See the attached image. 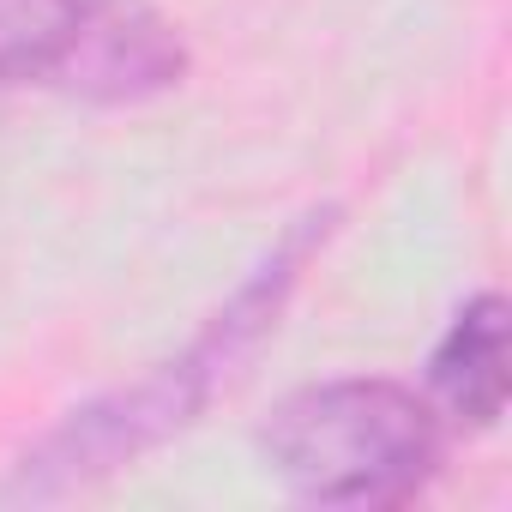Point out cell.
Here are the masks:
<instances>
[{"instance_id":"6da1fadb","label":"cell","mask_w":512,"mask_h":512,"mask_svg":"<svg viewBox=\"0 0 512 512\" xmlns=\"http://www.w3.org/2000/svg\"><path fill=\"white\" fill-rule=\"evenodd\" d=\"M332 229H338V205L302 211L260 253V260L247 266V278L199 320V332L175 356H163L139 380H127V386H115V392H103V398H91L79 410H67L13 464L7 494L13 500H61V494H79V488L127 470L133 458L157 452L163 440L187 434L205 416V404L241 374V362L278 332L284 302L296 296L302 272L314 266V253L332 241Z\"/></svg>"},{"instance_id":"7a4b0ae2","label":"cell","mask_w":512,"mask_h":512,"mask_svg":"<svg viewBox=\"0 0 512 512\" xmlns=\"http://www.w3.org/2000/svg\"><path fill=\"white\" fill-rule=\"evenodd\" d=\"M266 476L332 512H380L416 500L446 458V416L428 392L386 374H332L284 392L260 434Z\"/></svg>"},{"instance_id":"3957f363","label":"cell","mask_w":512,"mask_h":512,"mask_svg":"<svg viewBox=\"0 0 512 512\" xmlns=\"http://www.w3.org/2000/svg\"><path fill=\"white\" fill-rule=\"evenodd\" d=\"M181 25L151 0H0V97L55 91L139 109L187 79Z\"/></svg>"},{"instance_id":"277c9868","label":"cell","mask_w":512,"mask_h":512,"mask_svg":"<svg viewBox=\"0 0 512 512\" xmlns=\"http://www.w3.org/2000/svg\"><path fill=\"white\" fill-rule=\"evenodd\" d=\"M446 428L488 434L506 416V302L500 290H476L440 332L428 356V386Z\"/></svg>"}]
</instances>
